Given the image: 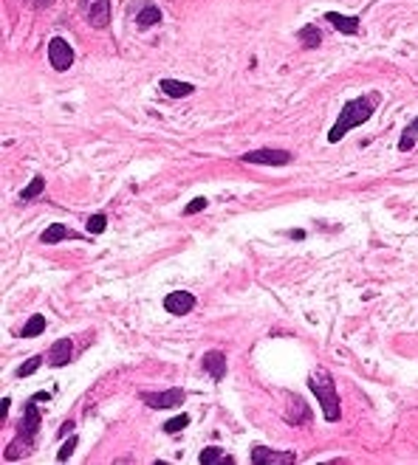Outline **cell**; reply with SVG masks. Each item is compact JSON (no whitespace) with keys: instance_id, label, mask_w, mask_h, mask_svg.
Segmentation results:
<instances>
[{"instance_id":"3957f363","label":"cell","mask_w":418,"mask_h":465,"mask_svg":"<svg viewBox=\"0 0 418 465\" xmlns=\"http://www.w3.org/2000/svg\"><path fill=\"white\" fill-rule=\"evenodd\" d=\"M80 9L94 29H105L110 23V0H80Z\"/></svg>"},{"instance_id":"4316f807","label":"cell","mask_w":418,"mask_h":465,"mask_svg":"<svg viewBox=\"0 0 418 465\" xmlns=\"http://www.w3.org/2000/svg\"><path fill=\"white\" fill-rule=\"evenodd\" d=\"M6 414H9V398H4V400H0V423L6 420Z\"/></svg>"},{"instance_id":"e0dca14e","label":"cell","mask_w":418,"mask_h":465,"mask_svg":"<svg viewBox=\"0 0 418 465\" xmlns=\"http://www.w3.org/2000/svg\"><path fill=\"white\" fill-rule=\"evenodd\" d=\"M297 40H300L303 48H317V46L322 43V34H319L317 26H303V29L297 32Z\"/></svg>"},{"instance_id":"cb8c5ba5","label":"cell","mask_w":418,"mask_h":465,"mask_svg":"<svg viewBox=\"0 0 418 465\" xmlns=\"http://www.w3.org/2000/svg\"><path fill=\"white\" fill-rule=\"evenodd\" d=\"M77 443H80V440H77V434H71V437H68V440L63 443V448L57 451V459H60V462H65V459H71V454H74V448H77Z\"/></svg>"},{"instance_id":"4fadbf2b","label":"cell","mask_w":418,"mask_h":465,"mask_svg":"<svg viewBox=\"0 0 418 465\" xmlns=\"http://www.w3.org/2000/svg\"><path fill=\"white\" fill-rule=\"evenodd\" d=\"M68 361H71V339H60L49 353V364L51 367H65Z\"/></svg>"},{"instance_id":"d6986e66","label":"cell","mask_w":418,"mask_h":465,"mask_svg":"<svg viewBox=\"0 0 418 465\" xmlns=\"http://www.w3.org/2000/svg\"><path fill=\"white\" fill-rule=\"evenodd\" d=\"M43 330H46V319H43V316H32V319L26 322V327L20 330V336H23V339H34V336H40Z\"/></svg>"},{"instance_id":"2e32d148","label":"cell","mask_w":418,"mask_h":465,"mask_svg":"<svg viewBox=\"0 0 418 465\" xmlns=\"http://www.w3.org/2000/svg\"><path fill=\"white\" fill-rule=\"evenodd\" d=\"M158 20H161V9H158V6H141L139 15H136V26H139V29H150V26H156Z\"/></svg>"},{"instance_id":"8992f818","label":"cell","mask_w":418,"mask_h":465,"mask_svg":"<svg viewBox=\"0 0 418 465\" xmlns=\"http://www.w3.org/2000/svg\"><path fill=\"white\" fill-rule=\"evenodd\" d=\"M184 389H164V392H144L141 400L150 406V409H175L184 403Z\"/></svg>"},{"instance_id":"5b68a950","label":"cell","mask_w":418,"mask_h":465,"mask_svg":"<svg viewBox=\"0 0 418 465\" xmlns=\"http://www.w3.org/2000/svg\"><path fill=\"white\" fill-rule=\"evenodd\" d=\"M252 462L255 465H291V462H297V454L294 451H274V448H266V445H255L252 448Z\"/></svg>"},{"instance_id":"30bf717a","label":"cell","mask_w":418,"mask_h":465,"mask_svg":"<svg viewBox=\"0 0 418 465\" xmlns=\"http://www.w3.org/2000/svg\"><path fill=\"white\" fill-rule=\"evenodd\" d=\"M201 364H203V369L209 375H213V381H224V375H227V355L221 350H209Z\"/></svg>"},{"instance_id":"83f0119b","label":"cell","mask_w":418,"mask_h":465,"mask_svg":"<svg viewBox=\"0 0 418 465\" xmlns=\"http://www.w3.org/2000/svg\"><path fill=\"white\" fill-rule=\"evenodd\" d=\"M71 428H74V420H65V423H63V428H60V437L71 434Z\"/></svg>"},{"instance_id":"7c38bea8","label":"cell","mask_w":418,"mask_h":465,"mask_svg":"<svg viewBox=\"0 0 418 465\" xmlns=\"http://www.w3.org/2000/svg\"><path fill=\"white\" fill-rule=\"evenodd\" d=\"M325 20H328L336 32H342V34H359V18H345V15H339V12H328Z\"/></svg>"},{"instance_id":"6da1fadb","label":"cell","mask_w":418,"mask_h":465,"mask_svg":"<svg viewBox=\"0 0 418 465\" xmlns=\"http://www.w3.org/2000/svg\"><path fill=\"white\" fill-rule=\"evenodd\" d=\"M376 102H379V96H376V93H370V96H359V99H350V102L342 107V113H339L336 124L331 127L328 141H331V144H336L339 138H345V133H350V130H356L359 124H365V122L373 116Z\"/></svg>"},{"instance_id":"484cf974","label":"cell","mask_w":418,"mask_h":465,"mask_svg":"<svg viewBox=\"0 0 418 465\" xmlns=\"http://www.w3.org/2000/svg\"><path fill=\"white\" fill-rule=\"evenodd\" d=\"M206 209V197H195V200H189V206L184 209V214H195V211H203Z\"/></svg>"},{"instance_id":"f1b7e54d","label":"cell","mask_w":418,"mask_h":465,"mask_svg":"<svg viewBox=\"0 0 418 465\" xmlns=\"http://www.w3.org/2000/svg\"><path fill=\"white\" fill-rule=\"evenodd\" d=\"M32 4H34V6H49L51 0H32Z\"/></svg>"},{"instance_id":"d4e9b609","label":"cell","mask_w":418,"mask_h":465,"mask_svg":"<svg viewBox=\"0 0 418 465\" xmlns=\"http://www.w3.org/2000/svg\"><path fill=\"white\" fill-rule=\"evenodd\" d=\"M105 225H108V217H105V214H94V217H88V231H91V235H102Z\"/></svg>"},{"instance_id":"44dd1931","label":"cell","mask_w":418,"mask_h":465,"mask_svg":"<svg viewBox=\"0 0 418 465\" xmlns=\"http://www.w3.org/2000/svg\"><path fill=\"white\" fill-rule=\"evenodd\" d=\"M43 186H46V181H43V175H37V178H34V181H32V183L20 192V200H34V197L43 192Z\"/></svg>"},{"instance_id":"ffe728a7","label":"cell","mask_w":418,"mask_h":465,"mask_svg":"<svg viewBox=\"0 0 418 465\" xmlns=\"http://www.w3.org/2000/svg\"><path fill=\"white\" fill-rule=\"evenodd\" d=\"M201 465H218V462H224V448H218V445H209V448H203L201 451Z\"/></svg>"},{"instance_id":"8fae6325","label":"cell","mask_w":418,"mask_h":465,"mask_svg":"<svg viewBox=\"0 0 418 465\" xmlns=\"http://www.w3.org/2000/svg\"><path fill=\"white\" fill-rule=\"evenodd\" d=\"M308 417H311V409L305 406V400L300 395H291L289 398V409H286V420L291 426H303V423H308Z\"/></svg>"},{"instance_id":"277c9868","label":"cell","mask_w":418,"mask_h":465,"mask_svg":"<svg viewBox=\"0 0 418 465\" xmlns=\"http://www.w3.org/2000/svg\"><path fill=\"white\" fill-rule=\"evenodd\" d=\"M49 63H51L57 71H68V68L74 65V48H71V43L63 40V37H54V40L49 43Z\"/></svg>"},{"instance_id":"52a82bcc","label":"cell","mask_w":418,"mask_h":465,"mask_svg":"<svg viewBox=\"0 0 418 465\" xmlns=\"http://www.w3.org/2000/svg\"><path fill=\"white\" fill-rule=\"evenodd\" d=\"M243 161L246 164H269V166H286L289 161H291V152H286V150H252V152H246L243 155Z\"/></svg>"},{"instance_id":"ac0fdd59","label":"cell","mask_w":418,"mask_h":465,"mask_svg":"<svg viewBox=\"0 0 418 465\" xmlns=\"http://www.w3.org/2000/svg\"><path fill=\"white\" fill-rule=\"evenodd\" d=\"M415 138H418V119H412V122L404 127L401 141H398V150H401V152H410V150L415 147Z\"/></svg>"},{"instance_id":"ba28073f","label":"cell","mask_w":418,"mask_h":465,"mask_svg":"<svg viewBox=\"0 0 418 465\" xmlns=\"http://www.w3.org/2000/svg\"><path fill=\"white\" fill-rule=\"evenodd\" d=\"M192 308H195V296L186 294V291H175V294L164 296V310L172 313V316H186Z\"/></svg>"},{"instance_id":"7402d4cb","label":"cell","mask_w":418,"mask_h":465,"mask_svg":"<svg viewBox=\"0 0 418 465\" xmlns=\"http://www.w3.org/2000/svg\"><path fill=\"white\" fill-rule=\"evenodd\" d=\"M40 364H43V358H40V355H32L23 367H18V378H29V375H34V372L40 369Z\"/></svg>"},{"instance_id":"9c48e42d","label":"cell","mask_w":418,"mask_h":465,"mask_svg":"<svg viewBox=\"0 0 418 465\" xmlns=\"http://www.w3.org/2000/svg\"><path fill=\"white\" fill-rule=\"evenodd\" d=\"M37 428H40V409L34 406V400H29L26 403V412H23V423H20V434L18 437H23L32 445L34 437H37Z\"/></svg>"},{"instance_id":"603a6c76","label":"cell","mask_w":418,"mask_h":465,"mask_svg":"<svg viewBox=\"0 0 418 465\" xmlns=\"http://www.w3.org/2000/svg\"><path fill=\"white\" fill-rule=\"evenodd\" d=\"M186 426H189V414H178V417H172V420L164 423V431H167V434H178V431L186 428Z\"/></svg>"},{"instance_id":"7a4b0ae2","label":"cell","mask_w":418,"mask_h":465,"mask_svg":"<svg viewBox=\"0 0 418 465\" xmlns=\"http://www.w3.org/2000/svg\"><path fill=\"white\" fill-rule=\"evenodd\" d=\"M308 389L314 392L317 403L322 406L325 420H328V423H336L339 414H342V409H339V395H336V384H334L331 372H328V369H314V372L308 375Z\"/></svg>"},{"instance_id":"5bb4252c","label":"cell","mask_w":418,"mask_h":465,"mask_svg":"<svg viewBox=\"0 0 418 465\" xmlns=\"http://www.w3.org/2000/svg\"><path fill=\"white\" fill-rule=\"evenodd\" d=\"M77 235L71 228H65L63 223H54V225H49L46 231H43V243L46 246H54V243H60V240H74Z\"/></svg>"},{"instance_id":"9a60e30c","label":"cell","mask_w":418,"mask_h":465,"mask_svg":"<svg viewBox=\"0 0 418 465\" xmlns=\"http://www.w3.org/2000/svg\"><path fill=\"white\" fill-rule=\"evenodd\" d=\"M161 91L167 93V96H172V99H184V96H189L195 88L189 85V82H175V79H161Z\"/></svg>"}]
</instances>
